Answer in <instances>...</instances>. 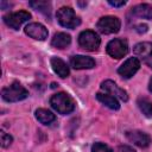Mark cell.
Instances as JSON below:
<instances>
[{
	"label": "cell",
	"instance_id": "5bb4252c",
	"mask_svg": "<svg viewBox=\"0 0 152 152\" xmlns=\"http://www.w3.org/2000/svg\"><path fill=\"white\" fill-rule=\"evenodd\" d=\"M50 62H51L52 70H53L59 77L65 78V77L69 76V72H70L69 66H68V64H66L63 59H61V58H58V57H52Z\"/></svg>",
	"mask_w": 152,
	"mask_h": 152
},
{
	"label": "cell",
	"instance_id": "6da1fadb",
	"mask_svg": "<svg viewBox=\"0 0 152 152\" xmlns=\"http://www.w3.org/2000/svg\"><path fill=\"white\" fill-rule=\"evenodd\" d=\"M50 104L59 114H69L75 109L74 100L66 93L53 94L50 99Z\"/></svg>",
	"mask_w": 152,
	"mask_h": 152
},
{
	"label": "cell",
	"instance_id": "3957f363",
	"mask_svg": "<svg viewBox=\"0 0 152 152\" xmlns=\"http://www.w3.org/2000/svg\"><path fill=\"white\" fill-rule=\"evenodd\" d=\"M1 96L7 102H18L26 99L28 96V91L19 82H13L2 89Z\"/></svg>",
	"mask_w": 152,
	"mask_h": 152
},
{
	"label": "cell",
	"instance_id": "7402d4cb",
	"mask_svg": "<svg viewBox=\"0 0 152 152\" xmlns=\"http://www.w3.org/2000/svg\"><path fill=\"white\" fill-rule=\"evenodd\" d=\"M91 152H113L112 148L103 142H95L91 146Z\"/></svg>",
	"mask_w": 152,
	"mask_h": 152
},
{
	"label": "cell",
	"instance_id": "5b68a950",
	"mask_svg": "<svg viewBox=\"0 0 152 152\" xmlns=\"http://www.w3.org/2000/svg\"><path fill=\"white\" fill-rule=\"evenodd\" d=\"M121 26V23L119 20V18L114 17V15H106L100 18V20L96 24V28L99 32L103 33V34H112V33H116L119 32Z\"/></svg>",
	"mask_w": 152,
	"mask_h": 152
},
{
	"label": "cell",
	"instance_id": "2e32d148",
	"mask_svg": "<svg viewBox=\"0 0 152 152\" xmlns=\"http://www.w3.org/2000/svg\"><path fill=\"white\" fill-rule=\"evenodd\" d=\"M70 43H71V37L64 32L56 33L51 39V45L57 49H65L66 46L70 45Z\"/></svg>",
	"mask_w": 152,
	"mask_h": 152
},
{
	"label": "cell",
	"instance_id": "52a82bcc",
	"mask_svg": "<svg viewBox=\"0 0 152 152\" xmlns=\"http://www.w3.org/2000/svg\"><path fill=\"white\" fill-rule=\"evenodd\" d=\"M31 18V14L26 11H18V12H13V13H8L6 15H4V23L13 28V30H18L24 23H26L28 19Z\"/></svg>",
	"mask_w": 152,
	"mask_h": 152
},
{
	"label": "cell",
	"instance_id": "44dd1931",
	"mask_svg": "<svg viewBox=\"0 0 152 152\" xmlns=\"http://www.w3.org/2000/svg\"><path fill=\"white\" fill-rule=\"evenodd\" d=\"M12 141H13V138H12L10 134H7V133L4 132V131L0 132V142H1V147H4V148L8 147V146L12 144Z\"/></svg>",
	"mask_w": 152,
	"mask_h": 152
},
{
	"label": "cell",
	"instance_id": "9c48e42d",
	"mask_svg": "<svg viewBox=\"0 0 152 152\" xmlns=\"http://www.w3.org/2000/svg\"><path fill=\"white\" fill-rule=\"evenodd\" d=\"M133 52L135 56L140 57L144 61V63L152 69V43L150 42L138 43L133 48Z\"/></svg>",
	"mask_w": 152,
	"mask_h": 152
},
{
	"label": "cell",
	"instance_id": "d6986e66",
	"mask_svg": "<svg viewBox=\"0 0 152 152\" xmlns=\"http://www.w3.org/2000/svg\"><path fill=\"white\" fill-rule=\"evenodd\" d=\"M30 6L42 13H44L45 15H50L51 13V4L49 1H40V0H37V1H30L28 2Z\"/></svg>",
	"mask_w": 152,
	"mask_h": 152
},
{
	"label": "cell",
	"instance_id": "e0dca14e",
	"mask_svg": "<svg viewBox=\"0 0 152 152\" xmlns=\"http://www.w3.org/2000/svg\"><path fill=\"white\" fill-rule=\"evenodd\" d=\"M96 99L102 103L104 104L106 107L113 109V110H118L120 108V103L118 101L116 97L109 95V94H102V93H97L96 94Z\"/></svg>",
	"mask_w": 152,
	"mask_h": 152
},
{
	"label": "cell",
	"instance_id": "ffe728a7",
	"mask_svg": "<svg viewBox=\"0 0 152 152\" xmlns=\"http://www.w3.org/2000/svg\"><path fill=\"white\" fill-rule=\"evenodd\" d=\"M137 103H138L139 109L142 112V114L146 118H151L152 116V102L150 100H147L146 97H139Z\"/></svg>",
	"mask_w": 152,
	"mask_h": 152
},
{
	"label": "cell",
	"instance_id": "7c38bea8",
	"mask_svg": "<svg viewBox=\"0 0 152 152\" xmlns=\"http://www.w3.org/2000/svg\"><path fill=\"white\" fill-rule=\"evenodd\" d=\"M126 137L131 142L139 147H147L151 142L150 135L141 131H128L126 132Z\"/></svg>",
	"mask_w": 152,
	"mask_h": 152
},
{
	"label": "cell",
	"instance_id": "ba28073f",
	"mask_svg": "<svg viewBox=\"0 0 152 152\" xmlns=\"http://www.w3.org/2000/svg\"><path fill=\"white\" fill-rule=\"evenodd\" d=\"M139 68H140V61H139V58L131 57V58L126 59L121 64V66L118 69V72H119V75L122 78L128 80V78H131L139 70Z\"/></svg>",
	"mask_w": 152,
	"mask_h": 152
},
{
	"label": "cell",
	"instance_id": "8fae6325",
	"mask_svg": "<svg viewBox=\"0 0 152 152\" xmlns=\"http://www.w3.org/2000/svg\"><path fill=\"white\" fill-rule=\"evenodd\" d=\"M101 88L107 91L109 95L116 97V99H120L121 101H127L128 100V95L126 93V90L121 89L115 82L110 81V80H106L101 83Z\"/></svg>",
	"mask_w": 152,
	"mask_h": 152
},
{
	"label": "cell",
	"instance_id": "cb8c5ba5",
	"mask_svg": "<svg viewBox=\"0 0 152 152\" xmlns=\"http://www.w3.org/2000/svg\"><path fill=\"white\" fill-rule=\"evenodd\" d=\"M135 30H137V32H139V33H145V32L147 31V25H145V24H139V25L135 26Z\"/></svg>",
	"mask_w": 152,
	"mask_h": 152
},
{
	"label": "cell",
	"instance_id": "ac0fdd59",
	"mask_svg": "<svg viewBox=\"0 0 152 152\" xmlns=\"http://www.w3.org/2000/svg\"><path fill=\"white\" fill-rule=\"evenodd\" d=\"M34 115H36V119H37L40 124H43V125H50V124H52V122L56 120L55 114L51 113V112L48 110V109H44V108L37 109L36 113H34Z\"/></svg>",
	"mask_w": 152,
	"mask_h": 152
},
{
	"label": "cell",
	"instance_id": "8992f818",
	"mask_svg": "<svg viewBox=\"0 0 152 152\" xmlns=\"http://www.w3.org/2000/svg\"><path fill=\"white\" fill-rule=\"evenodd\" d=\"M107 53L115 58V59H120L122 57H125L128 52V44L125 39L121 38H115L112 39L108 44H107Z\"/></svg>",
	"mask_w": 152,
	"mask_h": 152
},
{
	"label": "cell",
	"instance_id": "7a4b0ae2",
	"mask_svg": "<svg viewBox=\"0 0 152 152\" xmlns=\"http://www.w3.org/2000/svg\"><path fill=\"white\" fill-rule=\"evenodd\" d=\"M57 21L66 28H75L81 24V19L76 15L75 11L71 7L63 6L61 7L56 13Z\"/></svg>",
	"mask_w": 152,
	"mask_h": 152
},
{
	"label": "cell",
	"instance_id": "603a6c76",
	"mask_svg": "<svg viewBox=\"0 0 152 152\" xmlns=\"http://www.w3.org/2000/svg\"><path fill=\"white\" fill-rule=\"evenodd\" d=\"M108 4L110 6H113V7H121V6L126 5V1H124V0H121V1H112V0H109Z\"/></svg>",
	"mask_w": 152,
	"mask_h": 152
},
{
	"label": "cell",
	"instance_id": "277c9868",
	"mask_svg": "<svg viewBox=\"0 0 152 152\" xmlns=\"http://www.w3.org/2000/svg\"><path fill=\"white\" fill-rule=\"evenodd\" d=\"M101 39L99 34L91 30L82 31L78 36V45L87 51H96L100 48Z\"/></svg>",
	"mask_w": 152,
	"mask_h": 152
},
{
	"label": "cell",
	"instance_id": "4fadbf2b",
	"mask_svg": "<svg viewBox=\"0 0 152 152\" xmlns=\"http://www.w3.org/2000/svg\"><path fill=\"white\" fill-rule=\"evenodd\" d=\"M70 64L74 69L76 70H82V69H91L95 66V61L91 57L83 56V55H76L72 56L70 59Z\"/></svg>",
	"mask_w": 152,
	"mask_h": 152
},
{
	"label": "cell",
	"instance_id": "d4e9b609",
	"mask_svg": "<svg viewBox=\"0 0 152 152\" xmlns=\"http://www.w3.org/2000/svg\"><path fill=\"white\" fill-rule=\"evenodd\" d=\"M119 152H135V150L131 146H127V145H124V146H120L119 147Z\"/></svg>",
	"mask_w": 152,
	"mask_h": 152
},
{
	"label": "cell",
	"instance_id": "484cf974",
	"mask_svg": "<svg viewBox=\"0 0 152 152\" xmlns=\"http://www.w3.org/2000/svg\"><path fill=\"white\" fill-rule=\"evenodd\" d=\"M148 90L152 93V77H151V80H150V83H148Z\"/></svg>",
	"mask_w": 152,
	"mask_h": 152
},
{
	"label": "cell",
	"instance_id": "30bf717a",
	"mask_svg": "<svg viewBox=\"0 0 152 152\" xmlns=\"http://www.w3.org/2000/svg\"><path fill=\"white\" fill-rule=\"evenodd\" d=\"M24 31L28 37L37 39V40H45L48 38V33H49L48 28L40 23H31L25 26Z\"/></svg>",
	"mask_w": 152,
	"mask_h": 152
},
{
	"label": "cell",
	"instance_id": "9a60e30c",
	"mask_svg": "<svg viewBox=\"0 0 152 152\" xmlns=\"http://www.w3.org/2000/svg\"><path fill=\"white\" fill-rule=\"evenodd\" d=\"M133 15L142 19H152V5L148 4H139L132 8Z\"/></svg>",
	"mask_w": 152,
	"mask_h": 152
}]
</instances>
